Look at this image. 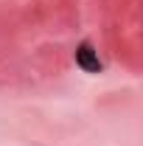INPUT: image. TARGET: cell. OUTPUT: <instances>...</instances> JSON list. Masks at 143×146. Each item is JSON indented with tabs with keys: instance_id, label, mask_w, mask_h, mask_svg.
Instances as JSON below:
<instances>
[{
	"instance_id": "cell-1",
	"label": "cell",
	"mask_w": 143,
	"mask_h": 146,
	"mask_svg": "<svg viewBox=\"0 0 143 146\" xmlns=\"http://www.w3.org/2000/svg\"><path fill=\"white\" fill-rule=\"evenodd\" d=\"M76 65L84 73H101L104 70V65H101V59H98V51H95L90 42H81V45L76 48Z\"/></svg>"
}]
</instances>
